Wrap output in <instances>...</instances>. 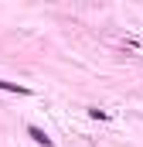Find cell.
I'll return each mask as SVG.
<instances>
[{
	"label": "cell",
	"instance_id": "obj_1",
	"mask_svg": "<svg viewBox=\"0 0 143 147\" xmlns=\"http://www.w3.org/2000/svg\"><path fill=\"white\" fill-rule=\"evenodd\" d=\"M27 134H31V137H34L37 144H44V147H55V144H51V137H48V134H44V130H41V127H27Z\"/></svg>",
	"mask_w": 143,
	"mask_h": 147
},
{
	"label": "cell",
	"instance_id": "obj_2",
	"mask_svg": "<svg viewBox=\"0 0 143 147\" xmlns=\"http://www.w3.org/2000/svg\"><path fill=\"white\" fill-rule=\"evenodd\" d=\"M0 89H3V92H17V96H27V89L17 86V82H3V79H0Z\"/></svg>",
	"mask_w": 143,
	"mask_h": 147
}]
</instances>
